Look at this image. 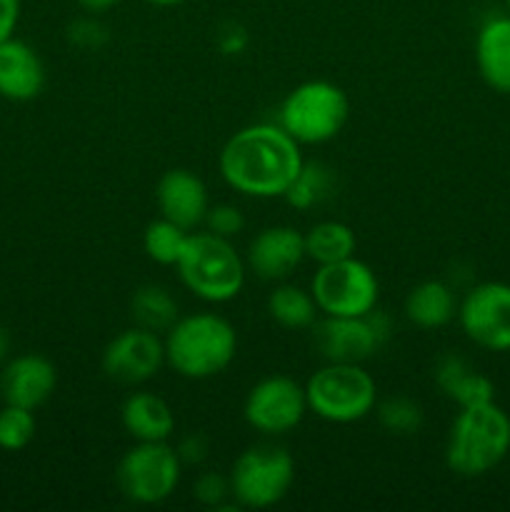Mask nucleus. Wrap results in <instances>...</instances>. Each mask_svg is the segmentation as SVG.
<instances>
[{"label": "nucleus", "instance_id": "nucleus-1", "mask_svg": "<svg viewBox=\"0 0 510 512\" xmlns=\"http://www.w3.org/2000/svg\"><path fill=\"white\" fill-rule=\"evenodd\" d=\"M303 165L298 140L270 123L238 130L220 150L225 183L250 198H283Z\"/></svg>", "mask_w": 510, "mask_h": 512}, {"label": "nucleus", "instance_id": "nucleus-2", "mask_svg": "<svg viewBox=\"0 0 510 512\" xmlns=\"http://www.w3.org/2000/svg\"><path fill=\"white\" fill-rule=\"evenodd\" d=\"M163 343L165 363L175 373L188 380H208L233 363L238 335L220 315L195 313L175 320Z\"/></svg>", "mask_w": 510, "mask_h": 512}, {"label": "nucleus", "instance_id": "nucleus-3", "mask_svg": "<svg viewBox=\"0 0 510 512\" xmlns=\"http://www.w3.org/2000/svg\"><path fill=\"white\" fill-rule=\"evenodd\" d=\"M510 453V418L495 400L460 408L450 428L445 463L460 478H480Z\"/></svg>", "mask_w": 510, "mask_h": 512}, {"label": "nucleus", "instance_id": "nucleus-4", "mask_svg": "<svg viewBox=\"0 0 510 512\" xmlns=\"http://www.w3.org/2000/svg\"><path fill=\"white\" fill-rule=\"evenodd\" d=\"M178 273L185 288L208 303H228L238 298L245 283V265L228 238L210 233H190Z\"/></svg>", "mask_w": 510, "mask_h": 512}, {"label": "nucleus", "instance_id": "nucleus-5", "mask_svg": "<svg viewBox=\"0 0 510 512\" xmlns=\"http://www.w3.org/2000/svg\"><path fill=\"white\" fill-rule=\"evenodd\" d=\"M350 103L340 85L308 80L285 95L280 105V128L300 145H323L348 123Z\"/></svg>", "mask_w": 510, "mask_h": 512}, {"label": "nucleus", "instance_id": "nucleus-6", "mask_svg": "<svg viewBox=\"0 0 510 512\" xmlns=\"http://www.w3.org/2000/svg\"><path fill=\"white\" fill-rule=\"evenodd\" d=\"M305 398L318 418L348 425L373 413L378 388L360 363H328L308 380Z\"/></svg>", "mask_w": 510, "mask_h": 512}, {"label": "nucleus", "instance_id": "nucleus-7", "mask_svg": "<svg viewBox=\"0 0 510 512\" xmlns=\"http://www.w3.org/2000/svg\"><path fill=\"white\" fill-rule=\"evenodd\" d=\"M295 480V460L273 445L248 448L230 470V495L240 508L265 510L288 495Z\"/></svg>", "mask_w": 510, "mask_h": 512}, {"label": "nucleus", "instance_id": "nucleus-8", "mask_svg": "<svg viewBox=\"0 0 510 512\" xmlns=\"http://www.w3.org/2000/svg\"><path fill=\"white\" fill-rule=\"evenodd\" d=\"M310 295L323 315H333V318L368 315L378 303V275L368 263L353 255L338 263L320 265L310 283Z\"/></svg>", "mask_w": 510, "mask_h": 512}, {"label": "nucleus", "instance_id": "nucleus-9", "mask_svg": "<svg viewBox=\"0 0 510 512\" xmlns=\"http://www.w3.org/2000/svg\"><path fill=\"white\" fill-rule=\"evenodd\" d=\"M183 463L178 450L163 443H138L120 458L118 488L130 503L158 505L175 493Z\"/></svg>", "mask_w": 510, "mask_h": 512}, {"label": "nucleus", "instance_id": "nucleus-10", "mask_svg": "<svg viewBox=\"0 0 510 512\" xmlns=\"http://www.w3.org/2000/svg\"><path fill=\"white\" fill-rule=\"evenodd\" d=\"M308 413L305 388L288 375H270L255 383L245 398V423L265 435H283L298 428Z\"/></svg>", "mask_w": 510, "mask_h": 512}, {"label": "nucleus", "instance_id": "nucleus-11", "mask_svg": "<svg viewBox=\"0 0 510 512\" xmlns=\"http://www.w3.org/2000/svg\"><path fill=\"white\" fill-rule=\"evenodd\" d=\"M465 335L490 353L510 350V285L480 283L458 308Z\"/></svg>", "mask_w": 510, "mask_h": 512}, {"label": "nucleus", "instance_id": "nucleus-12", "mask_svg": "<svg viewBox=\"0 0 510 512\" xmlns=\"http://www.w3.org/2000/svg\"><path fill=\"white\" fill-rule=\"evenodd\" d=\"M103 373L120 385H140L158 375L165 363V343L140 325L115 335L103 350Z\"/></svg>", "mask_w": 510, "mask_h": 512}, {"label": "nucleus", "instance_id": "nucleus-13", "mask_svg": "<svg viewBox=\"0 0 510 512\" xmlns=\"http://www.w3.org/2000/svg\"><path fill=\"white\" fill-rule=\"evenodd\" d=\"M315 348L328 363H363L383 343V330L368 315L333 318L325 315L315 325Z\"/></svg>", "mask_w": 510, "mask_h": 512}, {"label": "nucleus", "instance_id": "nucleus-14", "mask_svg": "<svg viewBox=\"0 0 510 512\" xmlns=\"http://www.w3.org/2000/svg\"><path fill=\"white\" fill-rule=\"evenodd\" d=\"M58 385V370L45 355L25 353L8 360L0 373V393L5 403L38 410L48 403Z\"/></svg>", "mask_w": 510, "mask_h": 512}, {"label": "nucleus", "instance_id": "nucleus-15", "mask_svg": "<svg viewBox=\"0 0 510 512\" xmlns=\"http://www.w3.org/2000/svg\"><path fill=\"white\" fill-rule=\"evenodd\" d=\"M305 260V235L290 225L260 230L248 248V263L263 280H285Z\"/></svg>", "mask_w": 510, "mask_h": 512}, {"label": "nucleus", "instance_id": "nucleus-16", "mask_svg": "<svg viewBox=\"0 0 510 512\" xmlns=\"http://www.w3.org/2000/svg\"><path fill=\"white\" fill-rule=\"evenodd\" d=\"M160 215L173 220L175 225L185 230L198 228L208 213V190L205 183L195 173L185 168L168 170L160 178L158 190H155Z\"/></svg>", "mask_w": 510, "mask_h": 512}, {"label": "nucleus", "instance_id": "nucleus-17", "mask_svg": "<svg viewBox=\"0 0 510 512\" xmlns=\"http://www.w3.org/2000/svg\"><path fill=\"white\" fill-rule=\"evenodd\" d=\"M45 88V65L35 48L18 38L0 43V98L28 103Z\"/></svg>", "mask_w": 510, "mask_h": 512}, {"label": "nucleus", "instance_id": "nucleus-18", "mask_svg": "<svg viewBox=\"0 0 510 512\" xmlns=\"http://www.w3.org/2000/svg\"><path fill=\"white\" fill-rule=\"evenodd\" d=\"M475 63L495 93H510V15L485 20L475 38Z\"/></svg>", "mask_w": 510, "mask_h": 512}, {"label": "nucleus", "instance_id": "nucleus-19", "mask_svg": "<svg viewBox=\"0 0 510 512\" xmlns=\"http://www.w3.org/2000/svg\"><path fill=\"white\" fill-rule=\"evenodd\" d=\"M120 420L130 438L138 443H163L175 433L173 408L160 395L140 390L125 398Z\"/></svg>", "mask_w": 510, "mask_h": 512}, {"label": "nucleus", "instance_id": "nucleus-20", "mask_svg": "<svg viewBox=\"0 0 510 512\" xmlns=\"http://www.w3.org/2000/svg\"><path fill=\"white\" fill-rule=\"evenodd\" d=\"M435 383L460 408L495 400L493 383L485 375H480L478 370L470 368L463 358H455V355L440 360L438 368H435Z\"/></svg>", "mask_w": 510, "mask_h": 512}, {"label": "nucleus", "instance_id": "nucleus-21", "mask_svg": "<svg viewBox=\"0 0 510 512\" xmlns=\"http://www.w3.org/2000/svg\"><path fill=\"white\" fill-rule=\"evenodd\" d=\"M405 315L410 323L423 330L443 328L455 315L453 290L440 280H425L415 285L405 298Z\"/></svg>", "mask_w": 510, "mask_h": 512}, {"label": "nucleus", "instance_id": "nucleus-22", "mask_svg": "<svg viewBox=\"0 0 510 512\" xmlns=\"http://www.w3.org/2000/svg\"><path fill=\"white\" fill-rule=\"evenodd\" d=\"M355 245L358 240H355L350 225L338 223V220H323L305 233V258L315 260L318 265L338 263V260L353 258Z\"/></svg>", "mask_w": 510, "mask_h": 512}, {"label": "nucleus", "instance_id": "nucleus-23", "mask_svg": "<svg viewBox=\"0 0 510 512\" xmlns=\"http://www.w3.org/2000/svg\"><path fill=\"white\" fill-rule=\"evenodd\" d=\"M130 310H133L135 323L145 330H153V333L170 330L175 320L180 318L175 298L160 285H143V288L135 290Z\"/></svg>", "mask_w": 510, "mask_h": 512}, {"label": "nucleus", "instance_id": "nucleus-24", "mask_svg": "<svg viewBox=\"0 0 510 512\" xmlns=\"http://www.w3.org/2000/svg\"><path fill=\"white\" fill-rule=\"evenodd\" d=\"M268 313L283 328L303 330L315 323L318 305H315L313 295L305 293V290L295 288V285H280L270 293Z\"/></svg>", "mask_w": 510, "mask_h": 512}, {"label": "nucleus", "instance_id": "nucleus-25", "mask_svg": "<svg viewBox=\"0 0 510 512\" xmlns=\"http://www.w3.org/2000/svg\"><path fill=\"white\" fill-rule=\"evenodd\" d=\"M188 235H190L188 230L175 225L173 220L168 218L153 220V223L145 228V235H143L145 255L158 265H178Z\"/></svg>", "mask_w": 510, "mask_h": 512}, {"label": "nucleus", "instance_id": "nucleus-26", "mask_svg": "<svg viewBox=\"0 0 510 512\" xmlns=\"http://www.w3.org/2000/svg\"><path fill=\"white\" fill-rule=\"evenodd\" d=\"M35 410L20 408V405L5 403L0 408V450L5 453H18V450L28 448L35 438Z\"/></svg>", "mask_w": 510, "mask_h": 512}, {"label": "nucleus", "instance_id": "nucleus-27", "mask_svg": "<svg viewBox=\"0 0 510 512\" xmlns=\"http://www.w3.org/2000/svg\"><path fill=\"white\" fill-rule=\"evenodd\" d=\"M328 190V175L320 165H303V170L298 173V178L290 183V188L285 190L283 198L288 200L293 208L308 210L315 203H320V198Z\"/></svg>", "mask_w": 510, "mask_h": 512}, {"label": "nucleus", "instance_id": "nucleus-28", "mask_svg": "<svg viewBox=\"0 0 510 512\" xmlns=\"http://www.w3.org/2000/svg\"><path fill=\"white\" fill-rule=\"evenodd\" d=\"M380 423L395 435H413L423 425V410L408 398H390L378 410Z\"/></svg>", "mask_w": 510, "mask_h": 512}, {"label": "nucleus", "instance_id": "nucleus-29", "mask_svg": "<svg viewBox=\"0 0 510 512\" xmlns=\"http://www.w3.org/2000/svg\"><path fill=\"white\" fill-rule=\"evenodd\" d=\"M205 225H208L210 233L220 235V238H233V235H238L240 230L245 228V218L243 213H240L235 205H213V208H208V213H205Z\"/></svg>", "mask_w": 510, "mask_h": 512}, {"label": "nucleus", "instance_id": "nucleus-30", "mask_svg": "<svg viewBox=\"0 0 510 512\" xmlns=\"http://www.w3.org/2000/svg\"><path fill=\"white\" fill-rule=\"evenodd\" d=\"M68 40L80 50H95L108 40V28L95 18H80L70 23Z\"/></svg>", "mask_w": 510, "mask_h": 512}, {"label": "nucleus", "instance_id": "nucleus-31", "mask_svg": "<svg viewBox=\"0 0 510 512\" xmlns=\"http://www.w3.org/2000/svg\"><path fill=\"white\" fill-rule=\"evenodd\" d=\"M193 495L198 503L210 505V508H220L223 500L230 495V478H223L218 473H205L195 480Z\"/></svg>", "mask_w": 510, "mask_h": 512}, {"label": "nucleus", "instance_id": "nucleus-32", "mask_svg": "<svg viewBox=\"0 0 510 512\" xmlns=\"http://www.w3.org/2000/svg\"><path fill=\"white\" fill-rule=\"evenodd\" d=\"M178 458L183 465H195V463H203L208 458V450H210V440L205 438L203 433H193L188 438L180 440L178 448Z\"/></svg>", "mask_w": 510, "mask_h": 512}, {"label": "nucleus", "instance_id": "nucleus-33", "mask_svg": "<svg viewBox=\"0 0 510 512\" xmlns=\"http://www.w3.org/2000/svg\"><path fill=\"white\" fill-rule=\"evenodd\" d=\"M20 0H0V43L13 38L20 23Z\"/></svg>", "mask_w": 510, "mask_h": 512}, {"label": "nucleus", "instance_id": "nucleus-34", "mask_svg": "<svg viewBox=\"0 0 510 512\" xmlns=\"http://www.w3.org/2000/svg\"><path fill=\"white\" fill-rule=\"evenodd\" d=\"M218 45L225 55H238L243 53L245 45H248V33H245L240 25H230V28L220 30Z\"/></svg>", "mask_w": 510, "mask_h": 512}, {"label": "nucleus", "instance_id": "nucleus-35", "mask_svg": "<svg viewBox=\"0 0 510 512\" xmlns=\"http://www.w3.org/2000/svg\"><path fill=\"white\" fill-rule=\"evenodd\" d=\"M118 3H120V0H78L80 8H83L85 13H90V15L108 13V10H113Z\"/></svg>", "mask_w": 510, "mask_h": 512}, {"label": "nucleus", "instance_id": "nucleus-36", "mask_svg": "<svg viewBox=\"0 0 510 512\" xmlns=\"http://www.w3.org/2000/svg\"><path fill=\"white\" fill-rule=\"evenodd\" d=\"M8 348H10V338L5 330H0V360H5V355H8Z\"/></svg>", "mask_w": 510, "mask_h": 512}, {"label": "nucleus", "instance_id": "nucleus-37", "mask_svg": "<svg viewBox=\"0 0 510 512\" xmlns=\"http://www.w3.org/2000/svg\"><path fill=\"white\" fill-rule=\"evenodd\" d=\"M150 5H158V8H173V5L185 3V0H148Z\"/></svg>", "mask_w": 510, "mask_h": 512}, {"label": "nucleus", "instance_id": "nucleus-38", "mask_svg": "<svg viewBox=\"0 0 510 512\" xmlns=\"http://www.w3.org/2000/svg\"><path fill=\"white\" fill-rule=\"evenodd\" d=\"M505 3H508V10H510V0H505Z\"/></svg>", "mask_w": 510, "mask_h": 512}]
</instances>
